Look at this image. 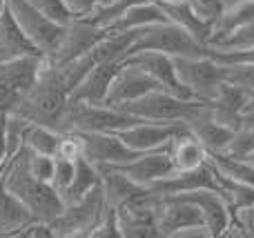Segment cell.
Listing matches in <instances>:
<instances>
[{
    "label": "cell",
    "instance_id": "cell-1",
    "mask_svg": "<svg viewBox=\"0 0 254 238\" xmlns=\"http://www.w3.org/2000/svg\"><path fill=\"white\" fill-rule=\"evenodd\" d=\"M69 96L71 89L63 80L61 69L49 65L43 58V69H40L38 80L27 92V96L13 107L11 114L27 120V123L58 129L63 114H65V107L69 102Z\"/></svg>",
    "mask_w": 254,
    "mask_h": 238
},
{
    "label": "cell",
    "instance_id": "cell-2",
    "mask_svg": "<svg viewBox=\"0 0 254 238\" xmlns=\"http://www.w3.org/2000/svg\"><path fill=\"white\" fill-rule=\"evenodd\" d=\"M2 178H4L7 190L29 209L36 221L52 223L63 212V207H65L63 196L49 183L38 181V178H34L29 174L27 163H25V147H20L9 158V163L4 165Z\"/></svg>",
    "mask_w": 254,
    "mask_h": 238
},
{
    "label": "cell",
    "instance_id": "cell-3",
    "mask_svg": "<svg viewBox=\"0 0 254 238\" xmlns=\"http://www.w3.org/2000/svg\"><path fill=\"white\" fill-rule=\"evenodd\" d=\"M210 102L198 100V98H179L165 89L149 92L147 96L138 98L134 102L119 107L127 114L143 120H154V123H192L196 116H201L207 109Z\"/></svg>",
    "mask_w": 254,
    "mask_h": 238
},
{
    "label": "cell",
    "instance_id": "cell-4",
    "mask_svg": "<svg viewBox=\"0 0 254 238\" xmlns=\"http://www.w3.org/2000/svg\"><path fill=\"white\" fill-rule=\"evenodd\" d=\"M105 212V191H103V185H96L83 198L67 203L63 212L49 223L54 230V238H92Z\"/></svg>",
    "mask_w": 254,
    "mask_h": 238
},
{
    "label": "cell",
    "instance_id": "cell-5",
    "mask_svg": "<svg viewBox=\"0 0 254 238\" xmlns=\"http://www.w3.org/2000/svg\"><path fill=\"white\" fill-rule=\"evenodd\" d=\"M207 49L210 47L194 40L183 27L174 25L172 20H165V22H154V25L143 27L138 31V38L129 47L127 56L138 51H161L172 58H179V56L198 58V56H207Z\"/></svg>",
    "mask_w": 254,
    "mask_h": 238
},
{
    "label": "cell",
    "instance_id": "cell-6",
    "mask_svg": "<svg viewBox=\"0 0 254 238\" xmlns=\"http://www.w3.org/2000/svg\"><path fill=\"white\" fill-rule=\"evenodd\" d=\"M140 120L143 118H136L112 105H89V102L69 100L58 125V132H121Z\"/></svg>",
    "mask_w": 254,
    "mask_h": 238
},
{
    "label": "cell",
    "instance_id": "cell-7",
    "mask_svg": "<svg viewBox=\"0 0 254 238\" xmlns=\"http://www.w3.org/2000/svg\"><path fill=\"white\" fill-rule=\"evenodd\" d=\"M43 69V56H22L0 62V116L11 114Z\"/></svg>",
    "mask_w": 254,
    "mask_h": 238
},
{
    "label": "cell",
    "instance_id": "cell-8",
    "mask_svg": "<svg viewBox=\"0 0 254 238\" xmlns=\"http://www.w3.org/2000/svg\"><path fill=\"white\" fill-rule=\"evenodd\" d=\"M174 62L181 83L198 100H207V102L214 100L221 85L228 80V65H221L210 56H198V58L179 56L174 58Z\"/></svg>",
    "mask_w": 254,
    "mask_h": 238
},
{
    "label": "cell",
    "instance_id": "cell-9",
    "mask_svg": "<svg viewBox=\"0 0 254 238\" xmlns=\"http://www.w3.org/2000/svg\"><path fill=\"white\" fill-rule=\"evenodd\" d=\"M105 34H107L105 27L96 25L92 18L74 16L65 25V34H63V40H61V45H58V49L52 56H43V58L49 65L63 67L71 60H78V58L87 56V53L101 43Z\"/></svg>",
    "mask_w": 254,
    "mask_h": 238
},
{
    "label": "cell",
    "instance_id": "cell-10",
    "mask_svg": "<svg viewBox=\"0 0 254 238\" xmlns=\"http://www.w3.org/2000/svg\"><path fill=\"white\" fill-rule=\"evenodd\" d=\"M7 2H9L13 18L20 25V29L27 34V38L38 47V51L43 56H52L63 40L65 25H58L52 18H47L29 0H7Z\"/></svg>",
    "mask_w": 254,
    "mask_h": 238
},
{
    "label": "cell",
    "instance_id": "cell-11",
    "mask_svg": "<svg viewBox=\"0 0 254 238\" xmlns=\"http://www.w3.org/2000/svg\"><path fill=\"white\" fill-rule=\"evenodd\" d=\"M78 136L83 143V156L96 167H116L140 156L138 151L127 147L114 132H80Z\"/></svg>",
    "mask_w": 254,
    "mask_h": 238
},
{
    "label": "cell",
    "instance_id": "cell-12",
    "mask_svg": "<svg viewBox=\"0 0 254 238\" xmlns=\"http://www.w3.org/2000/svg\"><path fill=\"white\" fill-rule=\"evenodd\" d=\"M156 225L161 236L179 238L188 230L205 227V218H203L201 209L196 205H192L190 200L176 198V196H161V205H158L156 212Z\"/></svg>",
    "mask_w": 254,
    "mask_h": 238
},
{
    "label": "cell",
    "instance_id": "cell-13",
    "mask_svg": "<svg viewBox=\"0 0 254 238\" xmlns=\"http://www.w3.org/2000/svg\"><path fill=\"white\" fill-rule=\"evenodd\" d=\"M156 89H163V87L145 69L131 65V62H121L119 74L114 76L112 87L107 92L105 105L123 107L127 102H134L138 98L147 96L149 92H156Z\"/></svg>",
    "mask_w": 254,
    "mask_h": 238
},
{
    "label": "cell",
    "instance_id": "cell-14",
    "mask_svg": "<svg viewBox=\"0 0 254 238\" xmlns=\"http://www.w3.org/2000/svg\"><path fill=\"white\" fill-rule=\"evenodd\" d=\"M188 123H154V120H140V123L131 125L127 129H121L119 138L125 143L127 147H131L134 151L143 154V151L161 149L167 147L170 141L181 132H188Z\"/></svg>",
    "mask_w": 254,
    "mask_h": 238
},
{
    "label": "cell",
    "instance_id": "cell-15",
    "mask_svg": "<svg viewBox=\"0 0 254 238\" xmlns=\"http://www.w3.org/2000/svg\"><path fill=\"white\" fill-rule=\"evenodd\" d=\"M114 169L123 172L125 176H129L134 183L143 187H152L158 181L172 176L176 172L174 163H172L170 156V145L161 147V149H152V151H143L140 156H136L134 160L123 165H116Z\"/></svg>",
    "mask_w": 254,
    "mask_h": 238
},
{
    "label": "cell",
    "instance_id": "cell-16",
    "mask_svg": "<svg viewBox=\"0 0 254 238\" xmlns=\"http://www.w3.org/2000/svg\"><path fill=\"white\" fill-rule=\"evenodd\" d=\"M123 62H131V65L145 69L165 92L174 94L179 98H196L183 83H181L179 74H176V62L172 56L161 51H138L127 56Z\"/></svg>",
    "mask_w": 254,
    "mask_h": 238
},
{
    "label": "cell",
    "instance_id": "cell-17",
    "mask_svg": "<svg viewBox=\"0 0 254 238\" xmlns=\"http://www.w3.org/2000/svg\"><path fill=\"white\" fill-rule=\"evenodd\" d=\"M176 198L190 200L192 205H196L201 209L203 218H205V227L210 232V238L225 236L232 223V214H230V205L225 200V196L219 190H192L183 191V194H172Z\"/></svg>",
    "mask_w": 254,
    "mask_h": 238
},
{
    "label": "cell",
    "instance_id": "cell-18",
    "mask_svg": "<svg viewBox=\"0 0 254 238\" xmlns=\"http://www.w3.org/2000/svg\"><path fill=\"white\" fill-rule=\"evenodd\" d=\"M149 190L161 196H172V194H183V191H192V190H219V183H216V176H214V165L207 158L205 163L194 169L174 172L172 176L158 181Z\"/></svg>",
    "mask_w": 254,
    "mask_h": 238
},
{
    "label": "cell",
    "instance_id": "cell-19",
    "mask_svg": "<svg viewBox=\"0 0 254 238\" xmlns=\"http://www.w3.org/2000/svg\"><path fill=\"white\" fill-rule=\"evenodd\" d=\"M252 94L241 85H234L230 80H225L221 85L219 94L214 96V100H210L212 114L219 123L228 125L230 129H239L246 120V107L250 102Z\"/></svg>",
    "mask_w": 254,
    "mask_h": 238
},
{
    "label": "cell",
    "instance_id": "cell-20",
    "mask_svg": "<svg viewBox=\"0 0 254 238\" xmlns=\"http://www.w3.org/2000/svg\"><path fill=\"white\" fill-rule=\"evenodd\" d=\"M119 69H121V62H96L83 76V80L74 87L69 100L89 102V105H105L107 92H110L112 80L119 74Z\"/></svg>",
    "mask_w": 254,
    "mask_h": 238
},
{
    "label": "cell",
    "instance_id": "cell-21",
    "mask_svg": "<svg viewBox=\"0 0 254 238\" xmlns=\"http://www.w3.org/2000/svg\"><path fill=\"white\" fill-rule=\"evenodd\" d=\"M156 2V0H154ZM161 9L165 11V16L170 18L174 25L183 27L194 40H198L201 45L210 43L212 31H214V20L205 18L196 7H194L190 0H183V2H158Z\"/></svg>",
    "mask_w": 254,
    "mask_h": 238
},
{
    "label": "cell",
    "instance_id": "cell-22",
    "mask_svg": "<svg viewBox=\"0 0 254 238\" xmlns=\"http://www.w3.org/2000/svg\"><path fill=\"white\" fill-rule=\"evenodd\" d=\"M22 56H43V53L38 51V47L20 29V25L13 18L7 2L4 11L0 13V62L22 58Z\"/></svg>",
    "mask_w": 254,
    "mask_h": 238
},
{
    "label": "cell",
    "instance_id": "cell-23",
    "mask_svg": "<svg viewBox=\"0 0 254 238\" xmlns=\"http://www.w3.org/2000/svg\"><path fill=\"white\" fill-rule=\"evenodd\" d=\"M34 221L31 212L7 190L4 178L0 176V238H18V234Z\"/></svg>",
    "mask_w": 254,
    "mask_h": 238
},
{
    "label": "cell",
    "instance_id": "cell-24",
    "mask_svg": "<svg viewBox=\"0 0 254 238\" xmlns=\"http://www.w3.org/2000/svg\"><path fill=\"white\" fill-rule=\"evenodd\" d=\"M190 129L192 134L203 143V147L207 149V154H219V151H225L234 136V129H230L228 125L219 123L212 114V107L207 105V109L203 111L201 116L190 123Z\"/></svg>",
    "mask_w": 254,
    "mask_h": 238
},
{
    "label": "cell",
    "instance_id": "cell-25",
    "mask_svg": "<svg viewBox=\"0 0 254 238\" xmlns=\"http://www.w3.org/2000/svg\"><path fill=\"white\" fill-rule=\"evenodd\" d=\"M98 169H101V185L103 191H105V200L114 209L123 207L129 200L138 198L140 194H145L149 190V187L134 183L129 176H125L123 172H119L114 167H98Z\"/></svg>",
    "mask_w": 254,
    "mask_h": 238
},
{
    "label": "cell",
    "instance_id": "cell-26",
    "mask_svg": "<svg viewBox=\"0 0 254 238\" xmlns=\"http://www.w3.org/2000/svg\"><path fill=\"white\" fill-rule=\"evenodd\" d=\"M170 156L174 163L176 172H185V169H194L207 160V149L203 143L192 134V129L176 134L170 141Z\"/></svg>",
    "mask_w": 254,
    "mask_h": 238
},
{
    "label": "cell",
    "instance_id": "cell-27",
    "mask_svg": "<svg viewBox=\"0 0 254 238\" xmlns=\"http://www.w3.org/2000/svg\"><path fill=\"white\" fill-rule=\"evenodd\" d=\"M170 18L165 16V11L161 9V4L154 2V0H145V2H138L134 7H129L119 20H114L107 31H127V29H143L147 25H154V22H165Z\"/></svg>",
    "mask_w": 254,
    "mask_h": 238
},
{
    "label": "cell",
    "instance_id": "cell-28",
    "mask_svg": "<svg viewBox=\"0 0 254 238\" xmlns=\"http://www.w3.org/2000/svg\"><path fill=\"white\" fill-rule=\"evenodd\" d=\"M61 138L63 132L45 125H36V123H27L22 120V129H20V141L27 149L38 151V154H49L56 156L58 147H61Z\"/></svg>",
    "mask_w": 254,
    "mask_h": 238
},
{
    "label": "cell",
    "instance_id": "cell-29",
    "mask_svg": "<svg viewBox=\"0 0 254 238\" xmlns=\"http://www.w3.org/2000/svg\"><path fill=\"white\" fill-rule=\"evenodd\" d=\"M250 20H254V0H234V2L225 4L223 13L214 22V31H212L210 43L232 34L234 29H239L241 25H246Z\"/></svg>",
    "mask_w": 254,
    "mask_h": 238
},
{
    "label": "cell",
    "instance_id": "cell-30",
    "mask_svg": "<svg viewBox=\"0 0 254 238\" xmlns=\"http://www.w3.org/2000/svg\"><path fill=\"white\" fill-rule=\"evenodd\" d=\"M96 185H101V169H98L94 163H89L85 156H80V158H76L74 181H71V185L65 190L63 200H65V205L74 203V200L83 198L87 191H92Z\"/></svg>",
    "mask_w": 254,
    "mask_h": 238
},
{
    "label": "cell",
    "instance_id": "cell-31",
    "mask_svg": "<svg viewBox=\"0 0 254 238\" xmlns=\"http://www.w3.org/2000/svg\"><path fill=\"white\" fill-rule=\"evenodd\" d=\"M223 154L243 160L254 154V114H246V120L239 129H234V136Z\"/></svg>",
    "mask_w": 254,
    "mask_h": 238
},
{
    "label": "cell",
    "instance_id": "cell-32",
    "mask_svg": "<svg viewBox=\"0 0 254 238\" xmlns=\"http://www.w3.org/2000/svg\"><path fill=\"white\" fill-rule=\"evenodd\" d=\"M207 47L221 49V51H232V49H250V47H254V20L241 25L239 29H234L232 34L223 36V38L212 40Z\"/></svg>",
    "mask_w": 254,
    "mask_h": 238
},
{
    "label": "cell",
    "instance_id": "cell-33",
    "mask_svg": "<svg viewBox=\"0 0 254 238\" xmlns=\"http://www.w3.org/2000/svg\"><path fill=\"white\" fill-rule=\"evenodd\" d=\"M22 147H25V145H22ZM25 163H27V169H29L31 176L52 185L54 167H56V156L38 154V151H31V149H27V147H25Z\"/></svg>",
    "mask_w": 254,
    "mask_h": 238
},
{
    "label": "cell",
    "instance_id": "cell-34",
    "mask_svg": "<svg viewBox=\"0 0 254 238\" xmlns=\"http://www.w3.org/2000/svg\"><path fill=\"white\" fill-rule=\"evenodd\" d=\"M138 2H145V0H107V2L101 4L94 13H89L87 18H92L96 25H101V27L107 29L112 22L119 20V18L123 16L127 9L134 7V4H138Z\"/></svg>",
    "mask_w": 254,
    "mask_h": 238
},
{
    "label": "cell",
    "instance_id": "cell-35",
    "mask_svg": "<svg viewBox=\"0 0 254 238\" xmlns=\"http://www.w3.org/2000/svg\"><path fill=\"white\" fill-rule=\"evenodd\" d=\"M29 2L34 4L38 11H43L47 18H52L54 22H58V25H67V22L74 18V13L67 7L65 0H29Z\"/></svg>",
    "mask_w": 254,
    "mask_h": 238
},
{
    "label": "cell",
    "instance_id": "cell-36",
    "mask_svg": "<svg viewBox=\"0 0 254 238\" xmlns=\"http://www.w3.org/2000/svg\"><path fill=\"white\" fill-rule=\"evenodd\" d=\"M74 174H76V160L61 158V156H56V167H54L52 187L63 196L67 187L71 185V181H74Z\"/></svg>",
    "mask_w": 254,
    "mask_h": 238
},
{
    "label": "cell",
    "instance_id": "cell-37",
    "mask_svg": "<svg viewBox=\"0 0 254 238\" xmlns=\"http://www.w3.org/2000/svg\"><path fill=\"white\" fill-rule=\"evenodd\" d=\"M119 238L121 236V225H119V212L114 207L107 205V212L103 216V221L98 223V227L94 230L92 238Z\"/></svg>",
    "mask_w": 254,
    "mask_h": 238
},
{
    "label": "cell",
    "instance_id": "cell-38",
    "mask_svg": "<svg viewBox=\"0 0 254 238\" xmlns=\"http://www.w3.org/2000/svg\"><path fill=\"white\" fill-rule=\"evenodd\" d=\"M228 80L246 87L254 96V62L252 65H228Z\"/></svg>",
    "mask_w": 254,
    "mask_h": 238
},
{
    "label": "cell",
    "instance_id": "cell-39",
    "mask_svg": "<svg viewBox=\"0 0 254 238\" xmlns=\"http://www.w3.org/2000/svg\"><path fill=\"white\" fill-rule=\"evenodd\" d=\"M192 4L205 18H210V20H214V22L225 9V0H192Z\"/></svg>",
    "mask_w": 254,
    "mask_h": 238
},
{
    "label": "cell",
    "instance_id": "cell-40",
    "mask_svg": "<svg viewBox=\"0 0 254 238\" xmlns=\"http://www.w3.org/2000/svg\"><path fill=\"white\" fill-rule=\"evenodd\" d=\"M18 238H54V230L49 223L34 221L18 234Z\"/></svg>",
    "mask_w": 254,
    "mask_h": 238
},
{
    "label": "cell",
    "instance_id": "cell-41",
    "mask_svg": "<svg viewBox=\"0 0 254 238\" xmlns=\"http://www.w3.org/2000/svg\"><path fill=\"white\" fill-rule=\"evenodd\" d=\"M67 7L71 9V13L74 16H89V13H94L101 4H105L107 0H65Z\"/></svg>",
    "mask_w": 254,
    "mask_h": 238
},
{
    "label": "cell",
    "instance_id": "cell-42",
    "mask_svg": "<svg viewBox=\"0 0 254 238\" xmlns=\"http://www.w3.org/2000/svg\"><path fill=\"white\" fill-rule=\"evenodd\" d=\"M18 149H11L9 147V141H7V114L0 116V167L7 165V160L16 154Z\"/></svg>",
    "mask_w": 254,
    "mask_h": 238
},
{
    "label": "cell",
    "instance_id": "cell-43",
    "mask_svg": "<svg viewBox=\"0 0 254 238\" xmlns=\"http://www.w3.org/2000/svg\"><path fill=\"white\" fill-rule=\"evenodd\" d=\"M246 114H254V96L250 98V102H248V107H246Z\"/></svg>",
    "mask_w": 254,
    "mask_h": 238
},
{
    "label": "cell",
    "instance_id": "cell-44",
    "mask_svg": "<svg viewBox=\"0 0 254 238\" xmlns=\"http://www.w3.org/2000/svg\"><path fill=\"white\" fill-rule=\"evenodd\" d=\"M4 7H7V0H0V13L4 11Z\"/></svg>",
    "mask_w": 254,
    "mask_h": 238
},
{
    "label": "cell",
    "instance_id": "cell-45",
    "mask_svg": "<svg viewBox=\"0 0 254 238\" xmlns=\"http://www.w3.org/2000/svg\"><path fill=\"white\" fill-rule=\"evenodd\" d=\"M156 2H183V0H156ZM192 2V0H190Z\"/></svg>",
    "mask_w": 254,
    "mask_h": 238
},
{
    "label": "cell",
    "instance_id": "cell-46",
    "mask_svg": "<svg viewBox=\"0 0 254 238\" xmlns=\"http://www.w3.org/2000/svg\"><path fill=\"white\" fill-rule=\"evenodd\" d=\"M230 2H234V0H225V4H230Z\"/></svg>",
    "mask_w": 254,
    "mask_h": 238
}]
</instances>
